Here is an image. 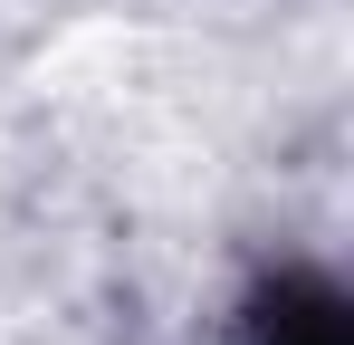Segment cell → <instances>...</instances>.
<instances>
[{
	"instance_id": "1",
	"label": "cell",
	"mask_w": 354,
	"mask_h": 345,
	"mask_svg": "<svg viewBox=\"0 0 354 345\" xmlns=\"http://www.w3.org/2000/svg\"><path fill=\"white\" fill-rule=\"evenodd\" d=\"M259 336L268 345H345V307H335V288H316V278H278L259 297Z\"/></svg>"
}]
</instances>
